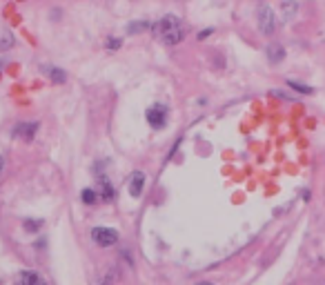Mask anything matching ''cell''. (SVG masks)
I'll return each instance as SVG.
<instances>
[{"label": "cell", "mask_w": 325, "mask_h": 285, "mask_svg": "<svg viewBox=\"0 0 325 285\" xmlns=\"http://www.w3.org/2000/svg\"><path fill=\"white\" fill-rule=\"evenodd\" d=\"M154 36L167 47H174L185 38V25L178 16H165L158 23H154Z\"/></svg>", "instance_id": "1"}, {"label": "cell", "mask_w": 325, "mask_h": 285, "mask_svg": "<svg viewBox=\"0 0 325 285\" xmlns=\"http://www.w3.org/2000/svg\"><path fill=\"white\" fill-rule=\"evenodd\" d=\"M256 16H258V29L265 36H272L276 31V16H274V11L267 5H263V7H258Z\"/></svg>", "instance_id": "2"}, {"label": "cell", "mask_w": 325, "mask_h": 285, "mask_svg": "<svg viewBox=\"0 0 325 285\" xmlns=\"http://www.w3.org/2000/svg\"><path fill=\"white\" fill-rule=\"evenodd\" d=\"M92 238L98 247H112L118 243V234H116V230H112V227H94Z\"/></svg>", "instance_id": "3"}, {"label": "cell", "mask_w": 325, "mask_h": 285, "mask_svg": "<svg viewBox=\"0 0 325 285\" xmlns=\"http://www.w3.org/2000/svg\"><path fill=\"white\" fill-rule=\"evenodd\" d=\"M147 123H150L151 127H156V130L165 127V123H167V109L163 105L150 107V109H147Z\"/></svg>", "instance_id": "4"}, {"label": "cell", "mask_w": 325, "mask_h": 285, "mask_svg": "<svg viewBox=\"0 0 325 285\" xmlns=\"http://www.w3.org/2000/svg\"><path fill=\"white\" fill-rule=\"evenodd\" d=\"M11 134L16 138H23V140H34V136L38 134V123H20V125L14 127Z\"/></svg>", "instance_id": "5"}, {"label": "cell", "mask_w": 325, "mask_h": 285, "mask_svg": "<svg viewBox=\"0 0 325 285\" xmlns=\"http://www.w3.org/2000/svg\"><path fill=\"white\" fill-rule=\"evenodd\" d=\"M143 189H145V174L143 172H134L129 179V194L134 198H138L143 194Z\"/></svg>", "instance_id": "6"}, {"label": "cell", "mask_w": 325, "mask_h": 285, "mask_svg": "<svg viewBox=\"0 0 325 285\" xmlns=\"http://www.w3.org/2000/svg\"><path fill=\"white\" fill-rule=\"evenodd\" d=\"M16 285H47L36 272H20L16 276Z\"/></svg>", "instance_id": "7"}, {"label": "cell", "mask_w": 325, "mask_h": 285, "mask_svg": "<svg viewBox=\"0 0 325 285\" xmlns=\"http://www.w3.org/2000/svg\"><path fill=\"white\" fill-rule=\"evenodd\" d=\"M283 58H285V49L281 45H270L267 47V60L270 63H281Z\"/></svg>", "instance_id": "8"}, {"label": "cell", "mask_w": 325, "mask_h": 285, "mask_svg": "<svg viewBox=\"0 0 325 285\" xmlns=\"http://www.w3.org/2000/svg\"><path fill=\"white\" fill-rule=\"evenodd\" d=\"M98 181H100V185H102V189H100V198H102V201H107V203H109V201H114L116 192H114L112 183H109V181H105V176H100Z\"/></svg>", "instance_id": "9"}, {"label": "cell", "mask_w": 325, "mask_h": 285, "mask_svg": "<svg viewBox=\"0 0 325 285\" xmlns=\"http://www.w3.org/2000/svg\"><path fill=\"white\" fill-rule=\"evenodd\" d=\"M281 11H283V18L292 20L296 16V11H299V5H296L294 0H285V2L281 5Z\"/></svg>", "instance_id": "10"}, {"label": "cell", "mask_w": 325, "mask_h": 285, "mask_svg": "<svg viewBox=\"0 0 325 285\" xmlns=\"http://www.w3.org/2000/svg\"><path fill=\"white\" fill-rule=\"evenodd\" d=\"M14 47V36L11 31L7 29H0V52H7V49Z\"/></svg>", "instance_id": "11"}, {"label": "cell", "mask_w": 325, "mask_h": 285, "mask_svg": "<svg viewBox=\"0 0 325 285\" xmlns=\"http://www.w3.org/2000/svg\"><path fill=\"white\" fill-rule=\"evenodd\" d=\"M47 76H49V80H51V82H58V85L67 80V74H65L60 67H51V69L47 72Z\"/></svg>", "instance_id": "12"}, {"label": "cell", "mask_w": 325, "mask_h": 285, "mask_svg": "<svg viewBox=\"0 0 325 285\" xmlns=\"http://www.w3.org/2000/svg\"><path fill=\"white\" fill-rule=\"evenodd\" d=\"M287 87L296 89L299 94H312V92H314L312 87H307V85H301V82H294V80H287Z\"/></svg>", "instance_id": "13"}, {"label": "cell", "mask_w": 325, "mask_h": 285, "mask_svg": "<svg viewBox=\"0 0 325 285\" xmlns=\"http://www.w3.org/2000/svg\"><path fill=\"white\" fill-rule=\"evenodd\" d=\"M23 227L27 230V232L34 234V232H38L40 227H43V221H31V218H27V221L23 223Z\"/></svg>", "instance_id": "14"}, {"label": "cell", "mask_w": 325, "mask_h": 285, "mask_svg": "<svg viewBox=\"0 0 325 285\" xmlns=\"http://www.w3.org/2000/svg\"><path fill=\"white\" fill-rule=\"evenodd\" d=\"M80 196H83V203H87V205L96 203V192H94V189H83V194H80Z\"/></svg>", "instance_id": "15"}, {"label": "cell", "mask_w": 325, "mask_h": 285, "mask_svg": "<svg viewBox=\"0 0 325 285\" xmlns=\"http://www.w3.org/2000/svg\"><path fill=\"white\" fill-rule=\"evenodd\" d=\"M147 27H150V23H145V20H141V23H131L129 25V34H136V31H143V29H147Z\"/></svg>", "instance_id": "16"}, {"label": "cell", "mask_w": 325, "mask_h": 285, "mask_svg": "<svg viewBox=\"0 0 325 285\" xmlns=\"http://www.w3.org/2000/svg\"><path fill=\"white\" fill-rule=\"evenodd\" d=\"M121 45H123L121 38H107L105 40V49H112V52H114V49H118Z\"/></svg>", "instance_id": "17"}, {"label": "cell", "mask_w": 325, "mask_h": 285, "mask_svg": "<svg viewBox=\"0 0 325 285\" xmlns=\"http://www.w3.org/2000/svg\"><path fill=\"white\" fill-rule=\"evenodd\" d=\"M209 34H212V29H203V31H200V34H199V40H205Z\"/></svg>", "instance_id": "18"}, {"label": "cell", "mask_w": 325, "mask_h": 285, "mask_svg": "<svg viewBox=\"0 0 325 285\" xmlns=\"http://www.w3.org/2000/svg\"><path fill=\"white\" fill-rule=\"evenodd\" d=\"M2 167H5V158L0 156V174H2Z\"/></svg>", "instance_id": "19"}, {"label": "cell", "mask_w": 325, "mask_h": 285, "mask_svg": "<svg viewBox=\"0 0 325 285\" xmlns=\"http://www.w3.org/2000/svg\"><path fill=\"white\" fill-rule=\"evenodd\" d=\"M196 285H214V283H207V281H203V283H196Z\"/></svg>", "instance_id": "20"}]
</instances>
